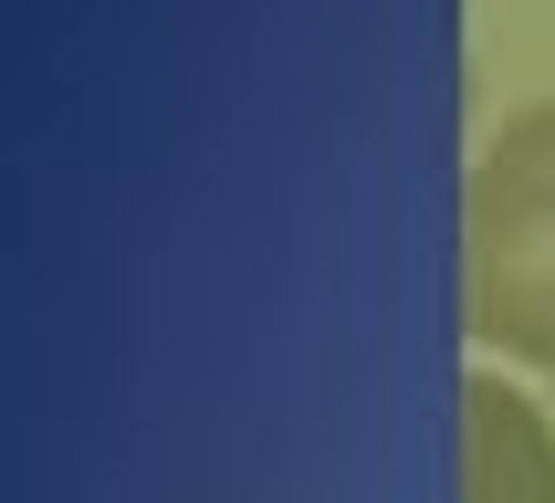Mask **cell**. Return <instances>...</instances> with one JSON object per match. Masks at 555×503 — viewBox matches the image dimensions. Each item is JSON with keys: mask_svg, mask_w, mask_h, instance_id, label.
Instances as JSON below:
<instances>
[{"mask_svg": "<svg viewBox=\"0 0 555 503\" xmlns=\"http://www.w3.org/2000/svg\"><path fill=\"white\" fill-rule=\"evenodd\" d=\"M462 273H472V336L555 377V94L514 105L472 157Z\"/></svg>", "mask_w": 555, "mask_h": 503, "instance_id": "1", "label": "cell"}, {"mask_svg": "<svg viewBox=\"0 0 555 503\" xmlns=\"http://www.w3.org/2000/svg\"><path fill=\"white\" fill-rule=\"evenodd\" d=\"M462 503H555V420L503 367L462 377Z\"/></svg>", "mask_w": 555, "mask_h": 503, "instance_id": "2", "label": "cell"}]
</instances>
